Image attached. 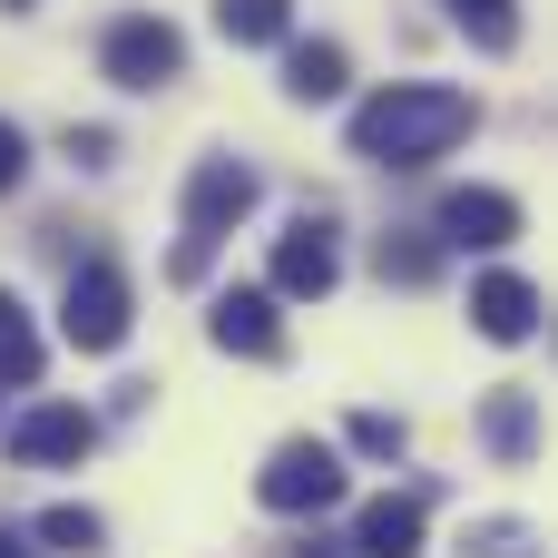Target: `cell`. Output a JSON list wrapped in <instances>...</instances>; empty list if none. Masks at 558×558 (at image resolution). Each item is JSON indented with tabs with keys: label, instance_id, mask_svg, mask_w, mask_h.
Listing matches in <instances>:
<instances>
[{
	"label": "cell",
	"instance_id": "obj_1",
	"mask_svg": "<svg viewBox=\"0 0 558 558\" xmlns=\"http://www.w3.org/2000/svg\"><path fill=\"white\" fill-rule=\"evenodd\" d=\"M471 128H481V98H471V88L402 78V88H383V98L353 108V157H373V167H432V157H451Z\"/></svg>",
	"mask_w": 558,
	"mask_h": 558
},
{
	"label": "cell",
	"instance_id": "obj_2",
	"mask_svg": "<svg viewBox=\"0 0 558 558\" xmlns=\"http://www.w3.org/2000/svg\"><path fill=\"white\" fill-rule=\"evenodd\" d=\"M255 196H265V177L245 167V157H196V177H186V245H177V284H196L206 265H216V245L255 216Z\"/></svg>",
	"mask_w": 558,
	"mask_h": 558
},
{
	"label": "cell",
	"instance_id": "obj_3",
	"mask_svg": "<svg viewBox=\"0 0 558 558\" xmlns=\"http://www.w3.org/2000/svg\"><path fill=\"white\" fill-rule=\"evenodd\" d=\"M128 324H137L128 275H118L108 255H88V265L69 275V294H59V333H69L78 353H118V343H128Z\"/></svg>",
	"mask_w": 558,
	"mask_h": 558
},
{
	"label": "cell",
	"instance_id": "obj_4",
	"mask_svg": "<svg viewBox=\"0 0 558 558\" xmlns=\"http://www.w3.org/2000/svg\"><path fill=\"white\" fill-rule=\"evenodd\" d=\"M98 69H108L118 88H167V78H186V29L157 20V10H128V20H108Z\"/></svg>",
	"mask_w": 558,
	"mask_h": 558
},
{
	"label": "cell",
	"instance_id": "obj_5",
	"mask_svg": "<svg viewBox=\"0 0 558 558\" xmlns=\"http://www.w3.org/2000/svg\"><path fill=\"white\" fill-rule=\"evenodd\" d=\"M255 500L284 510V520H314L343 500V451L333 441H275V461L255 471Z\"/></svg>",
	"mask_w": 558,
	"mask_h": 558
},
{
	"label": "cell",
	"instance_id": "obj_6",
	"mask_svg": "<svg viewBox=\"0 0 558 558\" xmlns=\"http://www.w3.org/2000/svg\"><path fill=\"white\" fill-rule=\"evenodd\" d=\"M333 275H343V245H333V216H294L284 235H275V304H324L333 294Z\"/></svg>",
	"mask_w": 558,
	"mask_h": 558
},
{
	"label": "cell",
	"instance_id": "obj_7",
	"mask_svg": "<svg viewBox=\"0 0 558 558\" xmlns=\"http://www.w3.org/2000/svg\"><path fill=\"white\" fill-rule=\"evenodd\" d=\"M88 451H98V422L78 402H29L10 422V461H29V471H78Z\"/></svg>",
	"mask_w": 558,
	"mask_h": 558
},
{
	"label": "cell",
	"instance_id": "obj_8",
	"mask_svg": "<svg viewBox=\"0 0 558 558\" xmlns=\"http://www.w3.org/2000/svg\"><path fill=\"white\" fill-rule=\"evenodd\" d=\"M206 333H216V353L284 363V314H275V294H265V284H226V294H216V314H206Z\"/></svg>",
	"mask_w": 558,
	"mask_h": 558
},
{
	"label": "cell",
	"instance_id": "obj_9",
	"mask_svg": "<svg viewBox=\"0 0 558 558\" xmlns=\"http://www.w3.org/2000/svg\"><path fill=\"white\" fill-rule=\"evenodd\" d=\"M520 235V196H500V186H451L441 196V245H510Z\"/></svg>",
	"mask_w": 558,
	"mask_h": 558
},
{
	"label": "cell",
	"instance_id": "obj_10",
	"mask_svg": "<svg viewBox=\"0 0 558 558\" xmlns=\"http://www.w3.org/2000/svg\"><path fill=\"white\" fill-rule=\"evenodd\" d=\"M471 324H481L490 343H530V333H539V284H530V275H481V284H471Z\"/></svg>",
	"mask_w": 558,
	"mask_h": 558
},
{
	"label": "cell",
	"instance_id": "obj_11",
	"mask_svg": "<svg viewBox=\"0 0 558 558\" xmlns=\"http://www.w3.org/2000/svg\"><path fill=\"white\" fill-rule=\"evenodd\" d=\"M343 88H353V59H343L333 39H294V49H284V98L324 108V98H343Z\"/></svg>",
	"mask_w": 558,
	"mask_h": 558
},
{
	"label": "cell",
	"instance_id": "obj_12",
	"mask_svg": "<svg viewBox=\"0 0 558 558\" xmlns=\"http://www.w3.org/2000/svg\"><path fill=\"white\" fill-rule=\"evenodd\" d=\"M481 441H490L500 461H530V451H539V392L500 383V392L481 402Z\"/></svg>",
	"mask_w": 558,
	"mask_h": 558
},
{
	"label": "cell",
	"instance_id": "obj_13",
	"mask_svg": "<svg viewBox=\"0 0 558 558\" xmlns=\"http://www.w3.org/2000/svg\"><path fill=\"white\" fill-rule=\"evenodd\" d=\"M353 549L363 558H422V500H373L353 520Z\"/></svg>",
	"mask_w": 558,
	"mask_h": 558
},
{
	"label": "cell",
	"instance_id": "obj_14",
	"mask_svg": "<svg viewBox=\"0 0 558 558\" xmlns=\"http://www.w3.org/2000/svg\"><path fill=\"white\" fill-rule=\"evenodd\" d=\"M216 29H226L235 49H265V39L294 29V0H216Z\"/></svg>",
	"mask_w": 558,
	"mask_h": 558
},
{
	"label": "cell",
	"instance_id": "obj_15",
	"mask_svg": "<svg viewBox=\"0 0 558 558\" xmlns=\"http://www.w3.org/2000/svg\"><path fill=\"white\" fill-rule=\"evenodd\" d=\"M0 383H39V333H29V304L0 284Z\"/></svg>",
	"mask_w": 558,
	"mask_h": 558
},
{
	"label": "cell",
	"instance_id": "obj_16",
	"mask_svg": "<svg viewBox=\"0 0 558 558\" xmlns=\"http://www.w3.org/2000/svg\"><path fill=\"white\" fill-rule=\"evenodd\" d=\"M373 265H383V284H432V275H441V245H432V235H383Z\"/></svg>",
	"mask_w": 558,
	"mask_h": 558
},
{
	"label": "cell",
	"instance_id": "obj_17",
	"mask_svg": "<svg viewBox=\"0 0 558 558\" xmlns=\"http://www.w3.org/2000/svg\"><path fill=\"white\" fill-rule=\"evenodd\" d=\"M451 20L500 59V49H520V0H451Z\"/></svg>",
	"mask_w": 558,
	"mask_h": 558
},
{
	"label": "cell",
	"instance_id": "obj_18",
	"mask_svg": "<svg viewBox=\"0 0 558 558\" xmlns=\"http://www.w3.org/2000/svg\"><path fill=\"white\" fill-rule=\"evenodd\" d=\"M461 558H539V530L530 520H471L461 530Z\"/></svg>",
	"mask_w": 558,
	"mask_h": 558
},
{
	"label": "cell",
	"instance_id": "obj_19",
	"mask_svg": "<svg viewBox=\"0 0 558 558\" xmlns=\"http://www.w3.org/2000/svg\"><path fill=\"white\" fill-rule=\"evenodd\" d=\"M39 539L49 549H69V558H88L108 530H98V510H78V500H59V510H39Z\"/></svg>",
	"mask_w": 558,
	"mask_h": 558
},
{
	"label": "cell",
	"instance_id": "obj_20",
	"mask_svg": "<svg viewBox=\"0 0 558 558\" xmlns=\"http://www.w3.org/2000/svg\"><path fill=\"white\" fill-rule=\"evenodd\" d=\"M353 451H363V461H402V451H412L402 412H353Z\"/></svg>",
	"mask_w": 558,
	"mask_h": 558
},
{
	"label": "cell",
	"instance_id": "obj_21",
	"mask_svg": "<svg viewBox=\"0 0 558 558\" xmlns=\"http://www.w3.org/2000/svg\"><path fill=\"white\" fill-rule=\"evenodd\" d=\"M59 157H78V167H108V128H59Z\"/></svg>",
	"mask_w": 558,
	"mask_h": 558
},
{
	"label": "cell",
	"instance_id": "obj_22",
	"mask_svg": "<svg viewBox=\"0 0 558 558\" xmlns=\"http://www.w3.org/2000/svg\"><path fill=\"white\" fill-rule=\"evenodd\" d=\"M20 177H29V137H20V128H10V118H0V196H10V186H20Z\"/></svg>",
	"mask_w": 558,
	"mask_h": 558
},
{
	"label": "cell",
	"instance_id": "obj_23",
	"mask_svg": "<svg viewBox=\"0 0 558 558\" xmlns=\"http://www.w3.org/2000/svg\"><path fill=\"white\" fill-rule=\"evenodd\" d=\"M294 558H343V549H333V539H304V549H294Z\"/></svg>",
	"mask_w": 558,
	"mask_h": 558
},
{
	"label": "cell",
	"instance_id": "obj_24",
	"mask_svg": "<svg viewBox=\"0 0 558 558\" xmlns=\"http://www.w3.org/2000/svg\"><path fill=\"white\" fill-rule=\"evenodd\" d=\"M0 558H29V549H20V539H10V530H0Z\"/></svg>",
	"mask_w": 558,
	"mask_h": 558
},
{
	"label": "cell",
	"instance_id": "obj_25",
	"mask_svg": "<svg viewBox=\"0 0 558 558\" xmlns=\"http://www.w3.org/2000/svg\"><path fill=\"white\" fill-rule=\"evenodd\" d=\"M0 10H29V0H0Z\"/></svg>",
	"mask_w": 558,
	"mask_h": 558
}]
</instances>
